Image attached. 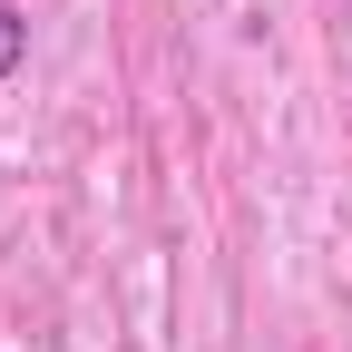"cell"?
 Returning a JSON list of instances; mask_svg holds the SVG:
<instances>
[{
    "mask_svg": "<svg viewBox=\"0 0 352 352\" xmlns=\"http://www.w3.org/2000/svg\"><path fill=\"white\" fill-rule=\"evenodd\" d=\"M10 69H20V10L0 0V78H10Z\"/></svg>",
    "mask_w": 352,
    "mask_h": 352,
    "instance_id": "1",
    "label": "cell"
}]
</instances>
